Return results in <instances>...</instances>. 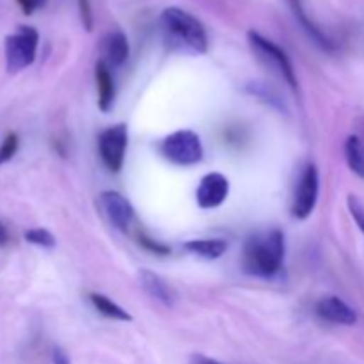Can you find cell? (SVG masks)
Returning a JSON list of instances; mask_svg holds the SVG:
<instances>
[{
	"mask_svg": "<svg viewBox=\"0 0 364 364\" xmlns=\"http://www.w3.org/2000/svg\"><path fill=\"white\" fill-rule=\"evenodd\" d=\"M166 45L174 52L203 55L208 52L206 28L194 14L181 7H167L160 14Z\"/></svg>",
	"mask_w": 364,
	"mask_h": 364,
	"instance_id": "obj_1",
	"label": "cell"
},
{
	"mask_svg": "<svg viewBox=\"0 0 364 364\" xmlns=\"http://www.w3.org/2000/svg\"><path fill=\"white\" fill-rule=\"evenodd\" d=\"M284 235L277 228L252 235L245 240L242 252L244 272L256 277L276 276L284 265Z\"/></svg>",
	"mask_w": 364,
	"mask_h": 364,
	"instance_id": "obj_2",
	"label": "cell"
},
{
	"mask_svg": "<svg viewBox=\"0 0 364 364\" xmlns=\"http://www.w3.org/2000/svg\"><path fill=\"white\" fill-rule=\"evenodd\" d=\"M247 41L249 45H251L255 55L258 57L259 63H262L263 66L269 68V70L272 71V73H276L277 77L283 78L291 91L297 92V73H295V68L294 64H291L288 53L284 52L279 45H276V43L270 41L269 38H265V36L259 34V32L256 31L247 32Z\"/></svg>",
	"mask_w": 364,
	"mask_h": 364,
	"instance_id": "obj_3",
	"label": "cell"
},
{
	"mask_svg": "<svg viewBox=\"0 0 364 364\" xmlns=\"http://www.w3.org/2000/svg\"><path fill=\"white\" fill-rule=\"evenodd\" d=\"M159 151L164 159L180 167L196 166L205 155L201 139L192 130H176L164 137L159 144Z\"/></svg>",
	"mask_w": 364,
	"mask_h": 364,
	"instance_id": "obj_4",
	"label": "cell"
},
{
	"mask_svg": "<svg viewBox=\"0 0 364 364\" xmlns=\"http://www.w3.org/2000/svg\"><path fill=\"white\" fill-rule=\"evenodd\" d=\"M39 32L31 25H20L6 38V66L9 73H18L36 60Z\"/></svg>",
	"mask_w": 364,
	"mask_h": 364,
	"instance_id": "obj_5",
	"label": "cell"
},
{
	"mask_svg": "<svg viewBox=\"0 0 364 364\" xmlns=\"http://www.w3.org/2000/svg\"><path fill=\"white\" fill-rule=\"evenodd\" d=\"M128 148V127L124 123H117L114 127L105 128L98 137V151L103 166L110 173H119L123 169L124 156Z\"/></svg>",
	"mask_w": 364,
	"mask_h": 364,
	"instance_id": "obj_6",
	"label": "cell"
},
{
	"mask_svg": "<svg viewBox=\"0 0 364 364\" xmlns=\"http://www.w3.org/2000/svg\"><path fill=\"white\" fill-rule=\"evenodd\" d=\"M320 194V174L316 166L308 164L299 178L297 188L291 203V215L299 220H306L316 208Z\"/></svg>",
	"mask_w": 364,
	"mask_h": 364,
	"instance_id": "obj_7",
	"label": "cell"
},
{
	"mask_svg": "<svg viewBox=\"0 0 364 364\" xmlns=\"http://www.w3.org/2000/svg\"><path fill=\"white\" fill-rule=\"evenodd\" d=\"M100 206L116 230L127 233L135 220V210L132 203L117 191H105L100 194Z\"/></svg>",
	"mask_w": 364,
	"mask_h": 364,
	"instance_id": "obj_8",
	"label": "cell"
},
{
	"mask_svg": "<svg viewBox=\"0 0 364 364\" xmlns=\"http://www.w3.org/2000/svg\"><path fill=\"white\" fill-rule=\"evenodd\" d=\"M230 196V180L220 173H208L199 181L196 191V201L199 208L213 210L219 208Z\"/></svg>",
	"mask_w": 364,
	"mask_h": 364,
	"instance_id": "obj_9",
	"label": "cell"
},
{
	"mask_svg": "<svg viewBox=\"0 0 364 364\" xmlns=\"http://www.w3.org/2000/svg\"><path fill=\"white\" fill-rule=\"evenodd\" d=\"M316 315H318V318H322L323 322L347 327L355 326L359 320L355 309L352 308V306H348L343 299L334 297V295L320 299L318 304H316Z\"/></svg>",
	"mask_w": 364,
	"mask_h": 364,
	"instance_id": "obj_10",
	"label": "cell"
},
{
	"mask_svg": "<svg viewBox=\"0 0 364 364\" xmlns=\"http://www.w3.org/2000/svg\"><path fill=\"white\" fill-rule=\"evenodd\" d=\"M287 4L288 7H290L294 18L297 20V23L301 25L302 31L309 36V39H311L315 45H318L320 48L326 50V52H334V50H336V43H334V39L331 38V36H327L326 32L315 23V20L308 14V11H306V6H304V0H287Z\"/></svg>",
	"mask_w": 364,
	"mask_h": 364,
	"instance_id": "obj_11",
	"label": "cell"
},
{
	"mask_svg": "<svg viewBox=\"0 0 364 364\" xmlns=\"http://www.w3.org/2000/svg\"><path fill=\"white\" fill-rule=\"evenodd\" d=\"M139 283H141V287L144 288V291L149 297L162 302L167 308H173L174 302H176V295H174L173 288H171L159 274L151 272V270L148 269L139 270Z\"/></svg>",
	"mask_w": 364,
	"mask_h": 364,
	"instance_id": "obj_12",
	"label": "cell"
},
{
	"mask_svg": "<svg viewBox=\"0 0 364 364\" xmlns=\"http://www.w3.org/2000/svg\"><path fill=\"white\" fill-rule=\"evenodd\" d=\"M103 55H105V63L110 68H119L127 63L128 55H130V43H128L127 34L123 31H112L105 36L103 39Z\"/></svg>",
	"mask_w": 364,
	"mask_h": 364,
	"instance_id": "obj_13",
	"label": "cell"
},
{
	"mask_svg": "<svg viewBox=\"0 0 364 364\" xmlns=\"http://www.w3.org/2000/svg\"><path fill=\"white\" fill-rule=\"evenodd\" d=\"M96 89H98V109L102 112H109L114 105L116 98V85H114V77L110 73V66L103 59L96 63L95 68Z\"/></svg>",
	"mask_w": 364,
	"mask_h": 364,
	"instance_id": "obj_14",
	"label": "cell"
},
{
	"mask_svg": "<svg viewBox=\"0 0 364 364\" xmlns=\"http://www.w3.org/2000/svg\"><path fill=\"white\" fill-rule=\"evenodd\" d=\"M185 249L199 258L217 259L228 251V244L223 238H198L185 242Z\"/></svg>",
	"mask_w": 364,
	"mask_h": 364,
	"instance_id": "obj_15",
	"label": "cell"
},
{
	"mask_svg": "<svg viewBox=\"0 0 364 364\" xmlns=\"http://www.w3.org/2000/svg\"><path fill=\"white\" fill-rule=\"evenodd\" d=\"M89 301H91L92 308L100 313L102 316L110 320H117V322H132V315L128 311H124L119 304H116L114 301H110L107 295L103 294H91L89 295Z\"/></svg>",
	"mask_w": 364,
	"mask_h": 364,
	"instance_id": "obj_16",
	"label": "cell"
},
{
	"mask_svg": "<svg viewBox=\"0 0 364 364\" xmlns=\"http://www.w3.org/2000/svg\"><path fill=\"white\" fill-rule=\"evenodd\" d=\"M345 160L352 173L364 180V144L358 135H350L345 141Z\"/></svg>",
	"mask_w": 364,
	"mask_h": 364,
	"instance_id": "obj_17",
	"label": "cell"
},
{
	"mask_svg": "<svg viewBox=\"0 0 364 364\" xmlns=\"http://www.w3.org/2000/svg\"><path fill=\"white\" fill-rule=\"evenodd\" d=\"M23 237L28 244L38 245V247H55V237L48 230H45V228H32V230H27Z\"/></svg>",
	"mask_w": 364,
	"mask_h": 364,
	"instance_id": "obj_18",
	"label": "cell"
},
{
	"mask_svg": "<svg viewBox=\"0 0 364 364\" xmlns=\"http://www.w3.org/2000/svg\"><path fill=\"white\" fill-rule=\"evenodd\" d=\"M18 148H20V139L14 132H9V134L4 137L2 144H0V166H4L6 162H9L14 155H16Z\"/></svg>",
	"mask_w": 364,
	"mask_h": 364,
	"instance_id": "obj_19",
	"label": "cell"
},
{
	"mask_svg": "<svg viewBox=\"0 0 364 364\" xmlns=\"http://www.w3.org/2000/svg\"><path fill=\"white\" fill-rule=\"evenodd\" d=\"M347 206H348V212H350L352 219H354V223L358 224V228L363 231V235H364V205L361 203V199H358V196H348Z\"/></svg>",
	"mask_w": 364,
	"mask_h": 364,
	"instance_id": "obj_20",
	"label": "cell"
},
{
	"mask_svg": "<svg viewBox=\"0 0 364 364\" xmlns=\"http://www.w3.org/2000/svg\"><path fill=\"white\" fill-rule=\"evenodd\" d=\"M137 238H139V244H141L142 247L146 249V251L153 252V255L166 256V255H169V252H171L169 245L162 244V242H159V240H153V238H149L148 235L139 233V237H137Z\"/></svg>",
	"mask_w": 364,
	"mask_h": 364,
	"instance_id": "obj_21",
	"label": "cell"
},
{
	"mask_svg": "<svg viewBox=\"0 0 364 364\" xmlns=\"http://www.w3.org/2000/svg\"><path fill=\"white\" fill-rule=\"evenodd\" d=\"M78 2V13H80V21L84 25V28L87 32L92 31V25H95V20H92V9H91V0H77Z\"/></svg>",
	"mask_w": 364,
	"mask_h": 364,
	"instance_id": "obj_22",
	"label": "cell"
},
{
	"mask_svg": "<svg viewBox=\"0 0 364 364\" xmlns=\"http://www.w3.org/2000/svg\"><path fill=\"white\" fill-rule=\"evenodd\" d=\"M16 2L25 14H32L38 9H41L46 4V0H16Z\"/></svg>",
	"mask_w": 364,
	"mask_h": 364,
	"instance_id": "obj_23",
	"label": "cell"
},
{
	"mask_svg": "<svg viewBox=\"0 0 364 364\" xmlns=\"http://www.w3.org/2000/svg\"><path fill=\"white\" fill-rule=\"evenodd\" d=\"M52 363H53V364H71L70 358H68V354H66V352H64L60 347L53 348V352H52Z\"/></svg>",
	"mask_w": 364,
	"mask_h": 364,
	"instance_id": "obj_24",
	"label": "cell"
},
{
	"mask_svg": "<svg viewBox=\"0 0 364 364\" xmlns=\"http://www.w3.org/2000/svg\"><path fill=\"white\" fill-rule=\"evenodd\" d=\"M7 240H9V231H7L6 224L0 220V247H4L7 244Z\"/></svg>",
	"mask_w": 364,
	"mask_h": 364,
	"instance_id": "obj_25",
	"label": "cell"
},
{
	"mask_svg": "<svg viewBox=\"0 0 364 364\" xmlns=\"http://www.w3.org/2000/svg\"><path fill=\"white\" fill-rule=\"evenodd\" d=\"M192 364H220V363L215 361V359L205 358V355H194V358H192Z\"/></svg>",
	"mask_w": 364,
	"mask_h": 364,
	"instance_id": "obj_26",
	"label": "cell"
}]
</instances>
